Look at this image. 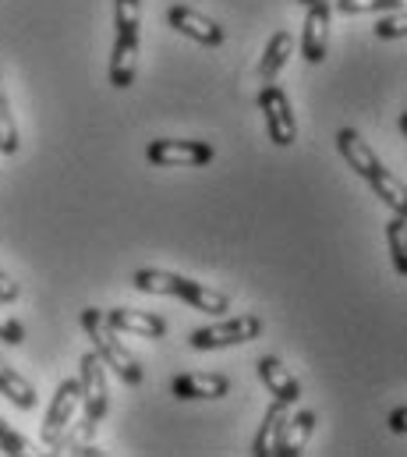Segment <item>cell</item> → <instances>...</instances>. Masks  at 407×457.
Listing matches in <instances>:
<instances>
[{
    "mask_svg": "<svg viewBox=\"0 0 407 457\" xmlns=\"http://www.w3.org/2000/svg\"><path fill=\"white\" fill-rule=\"evenodd\" d=\"M131 284L142 291V295H167V298H181L188 302L192 309L199 312H209V316H223L230 312V298L216 287H209L203 280H192V277H181V273H170V270H138L131 277Z\"/></svg>",
    "mask_w": 407,
    "mask_h": 457,
    "instance_id": "1",
    "label": "cell"
},
{
    "mask_svg": "<svg viewBox=\"0 0 407 457\" xmlns=\"http://www.w3.org/2000/svg\"><path fill=\"white\" fill-rule=\"evenodd\" d=\"M142 54V0H113V54H110V86L128 89L138 71Z\"/></svg>",
    "mask_w": 407,
    "mask_h": 457,
    "instance_id": "2",
    "label": "cell"
},
{
    "mask_svg": "<svg viewBox=\"0 0 407 457\" xmlns=\"http://www.w3.org/2000/svg\"><path fill=\"white\" fill-rule=\"evenodd\" d=\"M82 330L89 334L93 351L103 358V365H106L120 383H128V386H142V383H145V369H142L138 358L120 344L117 330L106 327L100 309H82Z\"/></svg>",
    "mask_w": 407,
    "mask_h": 457,
    "instance_id": "3",
    "label": "cell"
},
{
    "mask_svg": "<svg viewBox=\"0 0 407 457\" xmlns=\"http://www.w3.org/2000/svg\"><path fill=\"white\" fill-rule=\"evenodd\" d=\"M212 156L216 149L203 138H153L145 145L149 167H205Z\"/></svg>",
    "mask_w": 407,
    "mask_h": 457,
    "instance_id": "4",
    "label": "cell"
},
{
    "mask_svg": "<svg viewBox=\"0 0 407 457\" xmlns=\"http://www.w3.org/2000/svg\"><path fill=\"white\" fill-rule=\"evenodd\" d=\"M262 337V320L255 312H245V316H234L227 323H212V327H199L192 330L188 344L195 351H220V347H234V344H248Z\"/></svg>",
    "mask_w": 407,
    "mask_h": 457,
    "instance_id": "5",
    "label": "cell"
},
{
    "mask_svg": "<svg viewBox=\"0 0 407 457\" xmlns=\"http://www.w3.org/2000/svg\"><path fill=\"white\" fill-rule=\"evenodd\" d=\"M259 111H262L266 135H270L273 145H280V149L295 145V138H298V124H295L291 100H287V93H284L280 86H273V82L262 86V93H259Z\"/></svg>",
    "mask_w": 407,
    "mask_h": 457,
    "instance_id": "6",
    "label": "cell"
},
{
    "mask_svg": "<svg viewBox=\"0 0 407 457\" xmlns=\"http://www.w3.org/2000/svg\"><path fill=\"white\" fill-rule=\"evenodd\" d=\"M79 386H82V411L86 419L103 422L110 411V390H106V365L96 351H86L79 361Z\"/></svg>",
    "mask_w": 407,
    "mask_h": 457,
    "instance_id": "7",
    "label": "cell"
},
{
    "mask_svg": "<svg viewBox=\"0 0 407 457\" xmlns=\"http://www.w3.org/2000/svg\"><path fill=\"white\" fill-rule=\"evenodd\" d=\"M79 408H82V386H79V379H61V386H57V394H54V401H50V411H46V419H43L39 440L50 447V444L75 422Z\"/></svg>",
    "mask_w": 407,
    "mask_h": 457,
    "instance_id": "8",
    "label": "cell"
},
{
    "mask_svg": "<svg viewBox=\"0 0 407 457\" xmlns=\"http://www.w3.org/2000/svg\"><path fill=\"white\" fill-rule=\"evenodd\" d=\"M103 320H106L110 330L128 334V337H145V341H160V337H167V323H163V316L145 312V309L117 305V309H106Z\"/></svg>",
    "mask_w": 407,
    "mask_h": 457,
    "instance_id": "9",
    "label": "cell"
},
{
    "mask_svg": "<svg viewBox=\"0 0 407 457\" xmlns=\"http://www.w3.org/2000/svg\"><path fill=\"white\" fill-rule=\"evenodd\" d=\"M167 21H170L174 32H181V36L203 43V46H223V39H227L223 25H216L209 14L188 7V4H174V7L167 11Z\"/></svg>",
    "mask_w": 407,
    "mask_h": 457,
    "instance_id": "10",
    "label": "cell"
},
{
    "mask_svg": "<svg viewBox=\"0 0 407 457\" xmlns=\"http://www.w3.org/2000/svg\"><path fill=\"white\" fill-rule=\"evenodd\" d=\"M170 394L178 401H220L230 394V379L220 372H185V376H174Z\"/></svg>",
    "mask_w": 407,
    "mask_h": 457,
    "instance_id": "11",
    "label": "cell"
},
{
    "mask_svg": "<svg viewBox=\"0 0 407 457\" xmlns=\"http://www.w3.org/2000/svg\"><path fill=\"white\" fill-rule=\"evenodd\" d=\"M305 36H302V57L308 64H322L326 50H329V18L333 7L329 4H308L305 7Z\"/></svg>",
    "mask_w": 407,
    "mask_h": 457,
    "instance_id": "12",
    "label": "cell"
},
{
    "mask_svg": "<svg viewBox=\"0 0 407 457\" xmlns=\"http://www.w3.org/2000/svg\"><path fill=\"white\" fill-rule=\"evenodd\" d=\"M336 149H340V156L347 160V167H351L358 178H365V181H372V178L383 170L379 156L372 153V145H369L354 128H340V131H336Z\"/></svg>",
    "mask_w": 407,
    "mask_h": 457,
    "instance_id": "13",
    "label": "cell"
},
{
    "mask_svg": "<svg viewBox=\"0 0 407 457\" xmlns=\"http://www.w3.org/2000/svg\"><path fill=\"white\" fill-rule=\"evenodd\" d=\"M255 369H259L262 386H266L277 401H284V404H298V401H302V383L291 376V369H287L277 354H262V358L255 361Z\"/></svg>",
    "mask_w": 407,
    "mask_h": 457,
    "instance_id": "14",
    "label": "cell"
},
{
    "mask_svg": "<svg viewBox=\"0 0 407 457\" xmlns=\"http://www.w3.org/2000/svg\"><path fill=\"white\" fill-rule=\"evenodd\" d=\"M315 422H319V415L308 411V408H302L298 415H287V422H284V429H280V440H277V447H273V457L302 454L308 444V436L315 433Z\"/></svg>",
    "mask_w": 407,
    "mask_h": 457,
    "instance_id": "15",
    "label": "cell"
},
{
    "mask_svg": "<svg viewBox=\"0 0 407 457\" xmlns=\"http://www.w3.org/2000/svg\"><path fill=\"white\" fill-rule=\"evenodd\" d=\"M287 415H291V404H284V401H277V397H273V404L266 408L262 426H259V433H255L252 454H255V457H273V447H277V440H280V429H284Z\"/></svg>",
    "mask_w": 407,
    "mask_h": 457,
    "instance_id": "16",
    "label": "cell"
},
{
    "mask_svg": "<svg viewBox=\"0 0 407 457\" xmlns=\"http://www.w3.org/2000/svg\"><path fill=\"white\" fill-rule=\"evenodd\" d=\"M291 54H295L291 32H273V39L266 43V54H262V61H259V82H262V86L277 82V75L284 71V64L291 61Z\"/></svg>",
    "mask_w": 407,
    "mask_h": 457,
    "instance_id": "17",
    "label": "cell"
},
{
    "mask_svg": "<svg viewBox=\"0 0 407 457\" xmlns=\"http://www.w3.org/2000/svg\"><path fill=\"white\" fill-rule=\"evenodd\" d=\"M0 394L14 404V408H21V411H32L36 408V401H39V394H36V386L14 369V365H7L4 358H0Z\"/></svg>",
    "mask_w": 407,
    "mask_h": 457,
    "instance_id": "18",
    "label": "cell"
},
{
    "mask_svg": "<svg viewBox=\"0 0 407 457\" xmlns=\"http://www.w3.org/2000/svg\"><path fill=\"white\" fill-rule=\"evenodd\" d=\"M96 429H100V422H93V419H82V422H71L54 444H50V451L54 454H75L79 447H86L93 436H96Z\"/></svg>",
    "mask_w": 407,
    "mask_h": 457,
    "instance_id": "19",
    "label": "cell"
},
{
    "mask_svg": "<svg viewBox=\"0 0 407 457\" xmlns=\"http://www.w3.org/2000/svg\"><path fill=\"white\" fill-rule=\"evenodd\" d=\"M369 185L376 188V195H379L394 213H404L407 217V188H404V181H401V178H394V174L383 167Z\"/></svg>",
    "mask_w": 407,
    "mask_h": 457,
    "instance_id": "20",
    "label": "cell"
},
{
    "mask_svg": "<svg viewBox=\"0 0 407 457\" xmlns=\"http://www.w3.org/2000/svg\"><path fill=\"white\" fill-rule=\"evenodd\" d=\"M386 245H390V259H394V270L407 277V217L397 213L390 224H386Z\"/></svg>",
    "mask_w": 407,
    "mask_h": 457,
    "instance_id": "21",
    "label": "cell"
},
{
    "mask_svg": "<svg viewBox=\"0 0 407 457\" xmlns=\"http://www.w3.org/2000/svg\"><path fill=\"white\" fill-rule=\"evenodd\" d=\"M18 124H14V114H11V104H7V86L0 79V153L4 156H14L18 153Z\"/></svg>",
    "mask_w": 407,
    "mask_h": 457,
    "instance_id": "22",
    "label": "cell"
},
{
    "mask_svg": "<svg viewBox=\"0 0 407 457\" xmlns=\"http://www.w3.org/2000/svg\"><path fill=\"white\" fill-rule=\"evenodd\" d=\"M340 14H383V11H404V0H329Z\"/></svg>",
    "mask_w": 407,
    "mask_h": 457,
    "instance_id": "23",
    "label": "cell"
},
{
    "mask_svg": "<svg viewBox=\"0 0 407 457\" xmlns=\"http://www.w3.org/2000/svg\"><path fill=\"white\" fill-rule=\"evenodd\" d=\"M0 451L7 457H25V454H32V444H29L18 429H11V426L0 419Z\"/></svg>",
    "mask_w": 407,
    "mask_h": 457,
    "instance_id": "24",
    "label": "cell"
},
{
    "mask_svg": "<svg viewBox=\"0 0 407 457\" xmlns=\"http://www.w3.org/2000/svg\"><path fill=\"white\" fill-rule=\"evenodd\" d=\"M376 36L379 39H404L407 36V21L401 11H383V18L376 21Z\"/></svg>",
    "mask_w": 407,
    "mask_h": 457,
    "instance_id": "25",
    "label": "cell"
},
{
    "mask_svg": "<svg viewBox=\"0 0 407 457\" xmlns=\"http://www.w3.org/2000/svg\"><path fill=\"white\" fill-rule=\"evenodd\" d=\"M0 341L11 344V347L25 344V327L7 312V305H4V302H0Z\"/></svg>",
    "mask_w": 407,
    "mask_h": 457,
    "instance_id": "26",
    "label": "cell"
},
{
    "mask_svg": "<svg viewBox=\"0 0 407 457\" xmlns=\"http://www.w3.org/2000/svg\"><path fill=\"white\" fill-rule=\"evenodd\" d=\"M18 295H21V287H18V284L0 270V302H4V305H11V302H18Z\"/></svg>",
    "mask_w": 407,
    "mask_h": 457,
    "instance_id": "27",
    "label": "cell"
},
{
    "mask_svg": "<svg viewBox=\"0 0 407 457\" xmlns=\"http://www.w3.org/2000/svg\"><path fill=\"white\" fill-rule=\"evenodd\" d=\"M390 429H394V433H404V429H407V411H404V408H394V411H390Z\"/></svg>",
    "mask_w": 407,
    "mask_h": 457,
    "instance_id": "28",
    "label": "cell"
},
{
    "mask_svg": "<svg viewBox=\"0 0 407 457\" xmlns=\"http://www.w3.org/2000/svg\"><path fill=\"white\" fill-rule=\"evenodd\" d=\"M302 7H308V4H329V0H298Z\"/></svg>",
    "mask_w": 407,
    "mask_h": 457,
    "instance_id": "29",
    "label": "cell"
}]
</instances>
